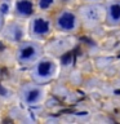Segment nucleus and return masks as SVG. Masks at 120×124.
<instances>
[{
    "instance_id": "1",
    "label": "nucleus",
    "mask_w": 120,
    "mask_h": 124,
    "mask_svg": "<svg viewBox=\"0 0 120 124\" xmlns=\"http://www.w3.org/2000/svg\"><path fill=\"white\" fill-rule=\"evenodd\" d=\"M58 23L62 29L65 30H71L75 25V17L71 13H63L58 19Z\"/></svg>"
},
{
    "instance_id": "2",
    "label": "nucleus",
    "mask_w": 120,
    "mask_h": 124,
    "mask_svg": "<svg viewBox=\"0 0 120 124\" xmlns=\"http://www.w3.org/2000/svg\"><path fill=\"white\" fill-rule=\"evenodd\" d=\"M48 29H49L48 22L44 21V19H41V18L36 19L34 23V31L36 34H45L46 31H48Z\"/></svg>"
},
{
    "instance_id": "3",
    "label": "nucleus",
    "mask_w": 120,
    "mask_h": 124,
    "mask_svg": "<svg viewBox=\"0 0 120 124\" xmlns=\"http://www.w3.org/2000/svg\"><path fill=\"white\" fill-rule=\"evenodd\" d=\"M17 9L19 10V13L22 14H31L32 13V4L29 0H21L17 4Z\"/></svg>"
},
{
    "instance_id": "4",
    "label": "nucleus",
    "mask_w": 120,
    "mask_h": 124,
    "mask_svg": "<svg viewBox=\"0 0 120 124\" xmlns=\"http://www.w3.org/2000/svg\"><path fill=\"white\" fill-rule=\"evenodd\" d=\"M50 69H52V63L50 62H41L38 67V71L41 76H45L50 72Z\"/></svg>"
},
{
    "instance_id": "5",
    "label": "nucleus",
    "mask_w": 120,
    "mask_h": 124,
    "mask_svg": "<svg viewBox=\"0 0 120 124\" xmlns=\"http://www.w3.org/2000/svg\"><path fill=\"white\" fill-rule=\"evenodd\" d=\"M111 17L114 18V19H119L120 18V5L119 4H114V5L111 7Z\"/></svg>"
},
{
    "instance_id": "6",
    "label": "nucleus",
    "mask_w": 120,
    "mask_h": 124,
    "mask_svg": "<svg viewBox=\"0 0 120 124\" xmlns=\"http://www.w3.org/2000/svg\"><path fill=\"white\" fill-rule=\"evenodd\" d=\"M34 53H35V49L32 48V46H26V48L22 49L21 57H22V58H30Z\"/></svg>"
},
{
    "instance_id": "7",
    "label": "nucleus",
    "mask_w": 120,
    "mask_h": 124,
    "mask_svg": "<svg viewBox=\"0 0 120 124\" xmlns=\"http://www.w3.org/2000/svg\"><path fill=\"white\" fill-rule=\"evenodd\" d=\"M38 97H39V91L35 89V91H31L29 93V96H27V101H29V102H34Z\"/></svg>"
},
{
    "instance_id": "8",
    "label": "nucleus",
    "mask_w": 120,
    "mask_h": 124,
    "mask_svg": "<svg viewBox=\"0 0 120 124\" xmlns=\"http://www.w3.org/2000/svg\"><path fill=\"white\" fill-rule=\"evenodd\" d=\"M72 60V54L71 53H66L63 57H62V63L63 65H68Z\"/></svg>"
},
{
    "instance_id": "9",
    "label": "nucleus",
    "mask_w": 120,
    "mask_h": 124,
    "mask_svg": "<svg viewBox=\"0 0 120 124\" xmlns=\"http://www.w3.org/2000/svg\"><path fill=\"white\" fill-rule=\"evenodd\" d=\"M53 0H40V8L43 9H45V8H48L50 4H52Z\"/></svg>"
},
{
    "instance_id": "10",
    "label": "nucleus",
    "mask_w": 120,
    "mask_h": 124,
    "mask_svg": "<svg viewBox=\"0 0 120 124\" xmlns=\"http://www.w3.org/2000/svg\"><path fill=\"white\" fill-rule=\"evenodd\" d=\"M1 12H3L4 14L8 12V4H3V5H1Z\"/></svg>"
}]
</instances>
